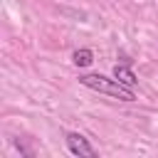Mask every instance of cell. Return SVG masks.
Instances as JSON below:
<instances>
[{
  "label": "cell",
  "mask_w": 158,
  "mask_h": 158,
  "mask_svg": "<svg viewBox=\"0 0 158 158\" xmlns=\"http://www.w3.org/2000/svg\"><path fill=\"white\" fill-rule=\"evenodd\" d=\"M79 84L86 86V89H94V91H99V94L121 99V101H133V99H136L133 89L126 86V84H121L116 77L109 79V77H104V74H81V77H79Z\"/></svg>",
  "instance_id": "cell-1"
},
{
  "label": "cell",
  "mask_w": 158,
  "mask_h": 158,
  "mask_svg": "<svg viewBox=\"0 0 158 158\" xmlns=\"http://www.w3.org/2000/svg\"><path fill=\"white\" fill-rule=\"evenodd\" d=\"M67 148H69V153L72 156H79V158H96L99 153H96V148L81 136V133H67Z\"/></svg>",
  "instance_id": "cell-2"
},
{
  "label": "cell",
  "mask_w": 158,
  "mask_h": 158,
  "mask_svg": "<svg viewBox=\"0 0 158 158\" xmlns=\"http://www.w3.org/2000/svg\"><path fill=\"white\" fill-rule=\"evenodd\" d=\"M114 77H116L121 84L131 86V89H133V86H136V81H138V77L131 72V67H128V64H116V67H114Z\"/></svg>",
  "instance_id": "cell-3"
},
{
  "label": "cell",
  "mask_w": 158,
  "mask_h": 158,
  "mask_svg": "<svg viewBox=\"0 0 158 158\" xmlns=\"http://www.w3.org/2000/svg\"><path fill=\"white\" fill-rule=\"evenodd\" d=\"M72 62H74L77 67H89V64L94 62V52H91V49H77V52L72 54Z\"/></svg>",
  "instance_id": "cell-4"
}]
</instances>
